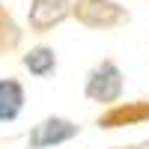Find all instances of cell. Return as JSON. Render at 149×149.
I'll return each mask as SVG.
<instances>
[{"mask_svg":"<svg viewBox=\"0 0 149 149\" xmlns=\"http://www.w3.org/2000/svg\"><path fill=\"white\" fill-rule=\"evenodd\" d=\"M107 149H149V137H146V140H134V143H119V146H107Z\"/></svg>","mask_w":149,"mask_h":149,"instance_id":"9","label":"cell"},{"mask_svg":"<svg viewBox=\"0 0 149 149\" xmlns=\"http://www.w3.org/2000/svg\"><path fill=\"white\" fill-rule=\"evenodd\" d=\"M93 125L98 131H119V128H137L149 125V95L137 98H122V102L102 107L93 119Z\"/></svg>","mask_w":149,"mask_h":149,"instance_id":"4","label":"cell"},{"mask_svg":"<svg viewBox=\"0 0 149 149\" xmlns=\"http://www.w3.org/2000/svg\"><path fill=\"white\" fill-rule=\"evenodd\" d=\"M66 21H72V0H27L24 27L36 39L54 33Z\"/></svg>","mask_w":149,"mask_h":149,"instance_id":"5","label":"cell"},{"mask_svg":"<svg viewBox=\"0 0 149 149\" xmlns=\"http://www.w3.org/2000/svg\"><path fill=\"white\" fill-rule=\"evenodd\" d=\"M81 134H84V125L78 119L63 116V113H48L27 128L24 143H27V149H60L78 140Z\"/></svg>","mask_w":149,"mask_h":149,"instance_id":"3","label":"cell"},{"mask_svg":"<svg viewBox=\"0 0 149 149\" xmlns=\"http://www.w3.org/2000/svg\"><path fill=\"white\" fill-rule=\"evenodd\" d=\"M18 63H21V69L27 72L30 78L48 81V78H54L57 69H60V54H57L54 45H48V42H36V45L24 48V51L18 54Z\"/></svg>","mask_w":149,"mask_h":149,"instance_id":"6","label":"cell"},{"mask_svg":"<svg viewBox=\"0 0 149 149\" xmlns=\"http://www.w3.org/2000/svg\"><path fill=\"white\" fill-rule=\"evenodd\" d=\"M81 95L95 107H110L125 98V72L113 57H102L84 72Z\"/></svg>","mask_w":149,"mask_h":149,"instance_id":"1","label":"cell"},{"mask_svg":"<svg viewBox=\"0 0 149 149\" xmlns=\"http://www.w3.org/2000/svg\"><path fill=\"white\" fill-rule=\"evenodd\" d=\"M24 107H27V86L15 74H3L0 78V125H12L18 122Z\"/></svg>","mask_w":149,"mask_h":149,"instance_id":"7","label":"cell"},{"mask_svg":"<svg viewBox=\"0 0 149 149\" xmlns=\"http://www.w3.org/2000/svg\"><path fill=\"white\" fill-rule=\"evenodd\" d=\"M24 39H27V27L18 21L9 3L0 0V60L24 51Z\"/></svg>","mask_w":149,"mask_h":149,"instance_id":"8","label":"cell"},{"mask_svg":"<svg viewBox=\"0 0 149 149\" xmlns=\"http://www.w3.org/2000/svg\"><path fill=\"white\" fill-rule=\"evenodd\" d=\"M72 21L93 33H113L128 27L134 12L119 0H72Z\"/></svg>","mask_w":149,"mask_h":149,"instance_id":"2","label":"cell"}]
</instances>
